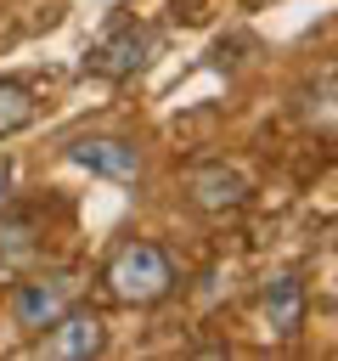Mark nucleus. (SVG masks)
Returning a JSON list of instances; mask_svg holds the SVG:
<instances>
[{
	"label": "nucleus",
	"instance_id": "1",
	"mask_svg": "<svg viewBox=\"0 0 338 361\" xmlns=\"http://www.w3.org/2000/svg\"><path fill=\"white\" fill-rule=\"evenodd\" d=\"M101 282H107V293H113L118 305H158V299L175 293L180 276H175L169 248H158V243H124V248L107 259Z\"/></svg>",
	"mask_w": 338,
	"mask_h": 361
},
{
	"label": "nucleus",
	"instance_id": "2",
	"mask_svg": "<svg viewBox=\"0 0 338 361\" xmlns=\"http://www.w3.org/2000/svg\"><path fill=\"white\" fill-rule=\"evenodd\" d=\"M73 299H79V271H39V276H28V282L11 288V322H17V333L34 338V333L51 327Z\"/></svg>",
	"mask_w": 338,
	"mask_h": 361
},
{
	"label": "nucleus",
	"instance_id": "3",
	"mask_svg": "<svg viewBox=\"0 0 338 361\" xmlns=\"http://www.w3.org/2000/svg\"><path fill=\"white\" fill-rule=\"evenodd\" d=\"M34 338H39V355H56V361H90V355L107 350V316L73 299V305H68L51 327H39Z\"/></svg>",
	"mask_w": 338,
	"mask_h": 361
},
{
	"label": "nucleus",
	"instance_id": "4",
	"mask_svg": "<svg viewBox=\"0 0 338 361\" xmlns=\"http://www.w3.org/2000/svg\"><path fill=\"white\" fill-rule=\"evenodd\" d=\"M62 152H68V164H79L101 180H118V186H135L146 175V152L130 135H73Z\"/></svg>",
	"mask_w": 338,
	"mask_h": 361
},
{
	"label": "nucleus",
	"instance_id": "5",
	"mask_svg": "<svg viewBox=\"0 0 338 361\" xmlns=\"http://www.w3.org/2000/svg\"><path fill=\"white\" fill-rule=\"evenodd\" d=\"M146 51H152V34L135 23V17H118L96 45H90V56H84V73H96V79H130V73H141V62H146Z\"/></svg>",
	"mask_w": 338,
	"mask_h": 361
},
{
	"label": "nucleus",
	"instance_id": "6",
	"mask_svg": "<svg viewBox=\"0 0 338 361\" xmlns=\"http://www.w3.org/2000/svg\"><path fill=\"white\" fill-rule=\"evenodd\" d=\"M186 197H192V209H203V214H231V209L248 203V180H242L231 164H197V169L186 175Z\"/></svg>",
	"mask_w": 338,
	"mask_h": 361
},
{
	"label": "nucleus",
	"instance_id": "7",
	"mask_svg": "<svg viewBox=\"0 0 338 361\" xmlns=\"http://www.w3.org/2000/svg\"><path fill=\"white\" fill-rule=\"evenodd\" d=\"M265 322H270V333L276 338H299V327H304V305H310V293H304V282L287 271V276H276L270 288H265Z\"/></svg>",
	"mask_w": 338,
	"mask_h": 361
},
{
	"label": "nucleus",
	"instance_id": "8",
	"mask_svg": "<svg viewBox=\"0 0 338 361\" xmlns=\"http://www.w3.org/2000/svg\"><path fill=\"white\" fill-rule=\"evenodd\" d=\"M34 113H39L34 85L6 73V79H0V141H6V135H17V130H28V124H34Z\"/></svg>",
	"mask_w": 338,
	"mask_h": 361
},
{
	"label": "nucleus",
	"instance_id": "9",
	"mask_svg": "<svg viewBox=\"0 0 338 361\" xmlns=\"http://www.w3.org/2000/svg\"><path fill=\"white\" fill-rule=\"evenodd\" d=\"M11 180H17V169H11V158H0V209L11 203Z\"/></svg>",
	"mask_w": 338,
	"mask_h": 361
}]
</instances>
